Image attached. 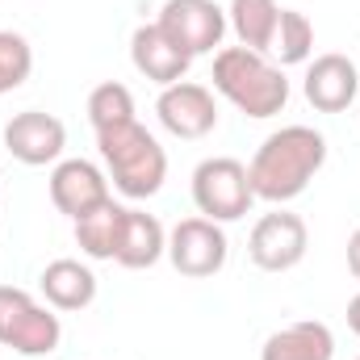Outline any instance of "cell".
I'll return each instance as SVG.
<instances>
[{
  "mask_svg": "<svg viewBox=\"0 0 360 360\" xmlns=\"http://www.w3.org/2000/svg\"><path fill=\"white\" fill-rule=\"evenodd\" d=\"M160 30L176 42L180 51L210 55L226 38V8L214 0H164L160 8Z\"/></svg>",
  "mask_w": 360,
  "mask_h": 360,
  "instance_id": "obj_8",
  "label": "cell"
},
{
  "mask_svg": "<svg viewBox=\"0 0 360 360\" xmlns=\"http://www.w3.org/2000/svg\"><path fill=\"white\" fill-rule=\"evenodd\" d=\"M356 68H360V63H356Z\"/></svg>",
  "mask_w": 360,
  "mask_h": 360,
  "instance_id": "obj_24",
  "label": "cell"
},
{
  "mask_svg": "<svg viewBox=\"0 0 360 360\" xmlns=\"http://www.w3.org/2000/svg\"><path fill=\"white\" fill-rule=\"evenodd\" d=\"M226 256H231V243H226V231L222 222H210V218H180L168 235V260L180 276H214V272L226 269Z\"/></svg>",
  "mask_w": 360,
  "mask_h": 360,
  "instance_id": "obj_6",
  "label": "cell"
},
{
  "mask_svg": "<svg viewBox=\"0 0 360 360\" xmlns=\"http://www.w3.org/2000/svg\"><path fill=\"white\" fill-rule=\"evenodd\" d=\"M348 327H352V335H360V293L348 302Z\"/></svg>",
  "mask_w": 360,
  "mask_h": 360,
  "instance_id": "obj_23",
  "label": "cell"
},
{
  "mask_svg": "<svg viewBox=\"0 0 360 360\" xmlns=\"http://www.w3.org/2000/svg\"><path fill=\"white\" fill-rule=\"evenodd\" d=\"M34 72V51L21 34L13 30H0V96L13 89H21Z\"/></svg>",
  "mask_w": 360,
  "mask_h": 360,
  "instance_id": "obj_21",
  "label": "cell"
},
{
  "mask_svg": "<svg viewBox=\"0 0 360 360\" xmlns=\"http://www.w3.org/2000/svg\"><path fill=\"white\" fill-rule=\"evenodd\" d=\"M252 201H256V193L248 180V164H239L231 155H214L193 168V205L201 210V218L239 222L252 210Z\"/></svg>",
  "mask_w": 360,
  "mask_h": 360,
  "instance_id": "obj_5",
  "label": "cell"
},
{
  "mask_svg": "<svg viewBox=\"0 0 360 360\" xmlns=\"http://www.w3.org/2000/svg\"><path fill=\"white\" fill-rule=\"evenodd\" d=\"M130 63H134L139 76H147L151 84L168 89V84H180L188 76L193 55L180 51L176 42L160 30V21H151V25H139L130 34Z\"/></svg>",
  "mask_w": 360,
  "mask_h": 360,
  "instance_id": "obj_12",
  "label": "cell"
},
{
  "mask_svg": "<svg viewBox=\"0 0 360 360\" xmlns=\"http://www.w3.org/2000/svg\"><path fill=\"white\" fill-rule=\"evenodd\" d=\"M327 164V139L314 126H281L260 143V151L248 164V180L256 201L285 205L310 188V180Z\"/></svg>",
  "mask_w": 360,
  "mask_h": 360,
  "instance_id": "obj_1",
  "label": "cell"
},
{
  "mask_svg": "<svg viewBox=\"0 0 360 360\" xmlns=\"http://www.w3.org/2000/svg\"><path fill=\"white\" fill-rule=\"evenodd\" d=\"M310 51H314V25H310V17L297 13V8H281V21H276V34H272V46H269L276 68L306 63Z\"/></svg>",
  "mask_w": 360,
  "mask_h": 360,
  "instance_id": "obj_19",
  "label": "cell"
},
{
  "mask_svg": "<svg viewBox=\"0 0 360 360\" xmlns=\"http://www.w3.org/2000/svg\"><path fill=\"white\" fill-rule=\"evenodd\" d=\"M348 269H352V276L360 281V226L352 231V239H348Z\"/></svg>",
  "mask_w": 360,
  "mask_h": 360,
  "instance_id": "obj_22",
  "label": "cell"
},
{
  "mask_svg": "<svg viewBox=\"0 0 360 360\" xmlns=\"http://www.w3.org/2000/svg\"><path fill=\"white\" fill-rule=\"evenodd\" d=\"M260 360H335V335L327 323L302 319L272 331L260 348Z\"/></svg>",
  "mask_w": 360,
  "mask_h": 360,
  "instance_id": "obj_15",
  "label": "cell"
},
{
  "mask_svg": "<svg viewBox=\"0 0 360 360\" xmlns=\"http://www.w3.org/2000/svg\"><path fill=\"white\" fill-rule=\"evenodd\" d=\"M276 21H281V4L276 0H231L226 4V25L235 30L239 46H248V51L269 55Z\"/></svg>",
  "mask_w": 360,
  "mask_h": 360,
  "instance_id": "obj_17",
  "label": "cell"
},
{
  "mask_svg": "<svg viewBox=\"0 0 360 360\" xmlns=\"http://www.w3.org/2000/svg\"><path fill=\"white\" fill-rule=\"evenodd\" d=\"M302 92L319 113H344L360 96V68L348 55H319L306 68Z\"/></svg>",
  "mask_w": 360,
  "mask_h": 360,
  "instance_id": "obj_13",
  "label": "cell"
},
{
  "mask_svg": "<svg viewBox=\"0 0 360 360\" xmlns=\"http://www.w3.org/2000/svg\"><path fill=\"white\" fill-rule=\"evenodd\" d=\"M63 340L59 314L34 302L25 289L0 285V348H13L21 356H46Z\"/></svg>",
  "mask_w": 360,
  "mask_h": 360,
  "instance_id": "obj_4",
  "label": "cell"
},
{
  "mask_svg": "<svg viewBox=\"0 0 360 360\" xmlns=\"http://www.w3.org/2000/svg\"><path fill=\"white\" fill-rule=\"evenodd\" d=\"M168 256V231L155 214L147 210H126L122 218V239H117V264L122 269H155Z\"/></svg>",
  "mask_w": 360,
  "mask_h": 360,
  "instance_id": "obj_14",
  "label": "cell"
},
{
  "mask_svg": "<svg viewBox=\"0 0 360 360\" xmlns=\"http://www.w3.org/2000/svg\"><path fill=\"white\" fill-rule=\"evenodd\" d=\"M155 117L168 134L176 139H205L214 126H218V101L205 84H193V80H180L168 84L155 101Z\"/></svg>",
  "mask_w": 360,
  "mask_h": 360,
  "instance_id": "obj_10",
  "label": "cell"
},
{
  "mask_svg": "<svg viewBox=\"0 0 360 360\" xmlns=\"http://www.w3.org/2000/svg\"><path fill=\"white\" fill-rule=\"evenodd\" d=\"M306 248H310V231H306V222H302L297 214H289V210L264 214V218L252 226V235H248V256H252L256 269H264V272L297 269V264L306 260Z\"/></svg>",
  "mask_w": 360,
  "mask_h": 360,
  "instance_id": "obj_7",
  "label": "cell"
},
{
  "mask_svg": "<svg viewBox=\"0 0 360 360\" xmlns=\"http://www.w3.org/2000/svg\"><path fill=\"white\" fill-rule=\"evenodd\" d=\"M46 188H51V205L59 214H68L72 222L109 201V176L92 160H59Z\"/></svg>",
  "mask_w": 360,
  "mask_h": 360,
  "instance_id": "obj_11",
  "label": "cell"
},
{
  "mask_svg": "<svg viewBox=\"0 0 360 360\" xmlns=\"http://www.w3.org/2000/svg\"><path fill=\"white\" fill-rule=\"evenodd\" d=\"M96 147H101V160H105V176L113 180V188L130 201H147L164 188L168 180V151L160 147V139L139 126V122H126V126H113V130H101L96 134Z\"/></svg>",
  "mask_w": 360,
  "mask_h": 360,
  "instance_id": "obj_3",
  "label": "cell"
},
{
  "mask_svg": "<svg viewBox=\"0 0 360 360\" xmlns=\"http://www.w3.org/2000/svg\"><path fill=\"white\" fill-rule=\"evenodd\" d=\"M122 218L126 205H117L113 197L105 205H96L92 214L76 218V243L89 260H113L117 256V239H122Z\"/></svg>",
  "mask_w": 360,
  "mask_h": 360,
  "instance_id": "obj_18",
  "label": "cell"
},
{
  "mask_svg": "<svg viewBox=\"0 0 360 360\" xmlns=\"http://www.w3.org/2000/svg\"><path fill=\"white\" fill-rule=\"evenodd\" d=\"M356 360H360V356H356Z\"/></svg>",
  "mask_w": 360,
  "mask_h": 360,
  "instance_id": "obj_25",
  "label": "cell"
},
{
  "mask_svg": "<svg viewBox=\"0 0 360 360\" xmlns=\"http://www.w3.org/2000/svg\"><path fill=\"white\" fill-rule=\"evenodd\" d=\"M38 285H42V297L51 302V310H84L96 297V276L80 260H51L38 276Z\"/></svg>",
  "mask_w": 360,
  "mask_h": 360,
  "instance_id": "obj_16",
  "label": "cell"
},
{
  "mask_svg": "<svg viewBox=\"0 0 360 360\" xmlns=\"http://www.w3.org/2000/svg\"><path fill=\"white\" fill-rule=\"evenodd\" d=\"M214 92L248 117H276L289 105V80L269 55L248 46H222L214 55Z\"/></svg>",
  "mask_w": 360,
  "mask_h": 360,
  "instance_id": "obj_2",
  "label": "cell"
},
{
  "mask_svg": "<svg viewBox=\"0 0 360 360\" xmlns=\"http://www.w3.org/2000/svg\"><path fill=\"white\" fill-rule=\"evenodd\" d=\"M89 122L92 130L101 134V130H113V126H126V122H139L134 117V92L126 89V84H117V80H105V84H96L89 92Z\"/></svg>",
  "mask_w": 360,
  "mask_h": 360,
  "instance_id": "obj_20",
  "label": "cell"
},
{
  "mask_svg": "<svg viewBox=\"0 0 360 360\" xmlns=\"http://www.w3.org/2000/svg\"><path fill=\"white\" fill-rule=\"evenodd\" d=\"M68 147V126L55 117V113H42V109H25V113H13L4 122V151L25 164V168H42V164H59Z\"/></svg>",
  "mask_w": 360,
  "mask_h": 360,
  "instance_id": "obj_9",
  "label": "cell"
}]
</instances>
